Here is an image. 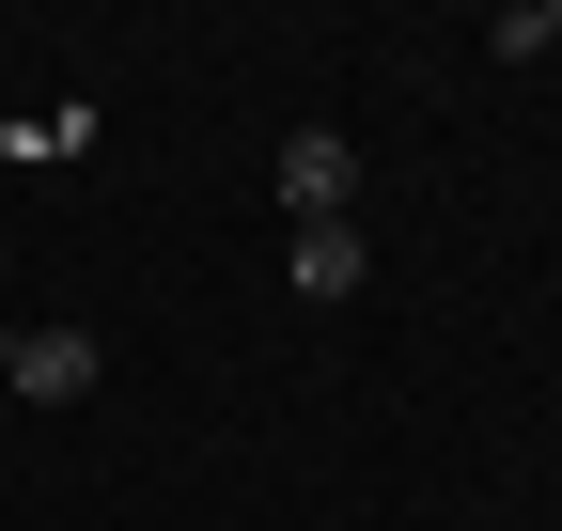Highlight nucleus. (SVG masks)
Masks as SVG:
<instances>
[{
    "label": "nucleus",
    "mask_w": 562,
    "mask_h": 531,
    "mask_svg": "<svg viewBox=\"0 0 562 531\" xmlns=\"http://www.w3.org/2000/svg\"><path fill=\"white\" fill-rule=\"evenodd\" d=\"M360 204V142H344V125H297V142H281V219H344Z\"/></svg>",
    "instance_id": "2"
},
{
    "label": "nucleus",
    "mask_w": 562,
    "mask_h": 531,
    "mask_svg": "<svg viewBox=\"0 0 562 531\" xmlns=\"http://www.w3.org/2000/svg\"><path fill=\"white\" fill-rule=\"evenodd\" d=\"M360 219H297V235H281V297H360Z\"/></svg>",
    "instance_id": "3"
},
{
    "label": "nucleus",
    "mask_w": 562,
    "mask_h": 531,
    "mask_svg": "<svg viewBox=\"0 0 562 531\" xmlns=\"http://www.w3.org/2000/svg\"><path fill=\"white\" fill-rule=\"evenodd\" d=\"M94 375H110L94 328H0V391H16V407H79Z\"/></svg>",
    "instance_id": "1"
},
{
    "label": "nucleus",
    "mask_w": 562,
    "mask_h": 531,
    "mask_svg": "<svg viewBox=\"0 0 562 531\" xmlns=\"http://www.w3.org/2000/svg\"><path fill=\"white\" fill-rule=\"evenodd\" d=\"M484 47H516V63H562V0H516V16L484 32Z\"/></svg>",
    "instance_id": "4"
}]
</instances>
